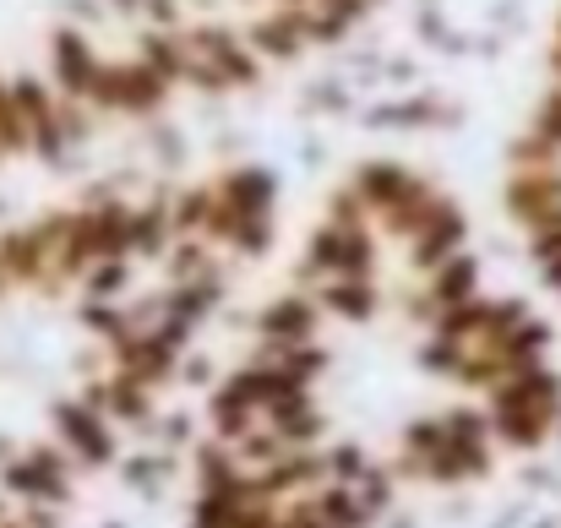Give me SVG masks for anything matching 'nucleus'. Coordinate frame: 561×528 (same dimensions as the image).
I'll list each match as a JSON object with an SVG mask.
<instances>
[{
	"mask_svg": "<svg viewBox=\"0 0 561 528\" xmlns=\"http://www.w3.org/2000/svg\"><path fill=\"white\" fill-rule=\"evenodd\" d=\"M99 60H104V49L93 44V33L88 27H77V22H60V27H49V55H44V77L66 93V99H82L88 104V93H93V77H99Z\"/></svg>",
	"mask_w": 561,
	"mask_h": 528,
	"instance_id": "nucleus-1",
	"label": "nucleus"
},
{
	"mask_svg": "<svg viewBox=\"0 0 561 528\" xmlns=\"http://www.w3.org/2000/svg\"><path fill=\"white\" fill-rule=\"evenodd\" d=\"M317 328H322L317 295H289V300H273L262 311V338L267 344H311Z\"/></svg>",
	"mask_w": 561,
	"mask_h": 528,
	"instance_id": "nucleus-2",
	"label": "nucleus"
},
{
	"mask_svg": "<svg viewBox=\"0 0 561 528\" xmlns=\"http://www.w3.org/2000/svg\"><path fill=\"white\" fill-rule=\"evenodd\" d=\"M474 295H480V262H474L469 251H458V256H447L442 267L425 273V306H431V311L463 306V300H474Z\"/></svg>",
	"mask_w": 561,
	"mask_h": 528,
	"instance_id": "nucleus-3",
	"label": "nucleus"
},
{
	"mask_svg": "<svg viewBox=\"0 0 561 528\" xmlns=\"http://www.w3.org/2000/svg\"><path fill=\"white\" fill-rule=\"evenodd\" d=\"M60 431H66V441L88 458V463H104L110 452H115V441H110V425H104V414L82 398V403H60Z\"/></svg>",
	"mask_w": 561,
	"mask_h": 528,
	"instance_id": "nucleus-4",
	"label": "nucleus"
},
{
	"mask_svg": "<svg viewBox=\"0 0 561 528\" xmlns=\"http://www.w3.org/2000/svg\"><path fill=\"white\" fill-rule=\"evenodd\" d=\"M311 295H317L322 311H333L344 322H371L376 306H381L371 278H328V284H311Z\"/></svg>",
	"mask_w": 561,
	"mask_h": 528,
	"instance_id": "nucleus-5",
	"label": "nucleus"
},
{
	"mask_svg": "<svg viewBox=\"0 0 561 528\" xmlns=\"http://www.w3.org/2000/svg\"><path fill=\"white\" fill-rule=\"evenodd\" d=\"M535 131H540L551 148H561V82L546 93V104H540V115H535Z\"/></svg>",
	"mask_w": 561,
	"mask_h": 528,
	"instance_id": "nucleus-6",
	"label": "nucleus"
},
{
	"mask_svg": "<svg viewBox=\"0 0 561 528\" xmlns=\"http://www.w3.org/2000/svg\"><path fill=\"white\" fill-rule=\"evenodd\" d=\"M540 278H546V284H551V289L561 295V256H557V262H546V267H540Z\"/></svg>",
	"mask_w": 561,
	"mask_h": 528,
	"instance_id": "nucleus-7",
	"label": "nucleus"
}]
</instances>
